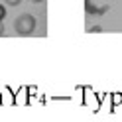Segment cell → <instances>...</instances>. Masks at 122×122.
I'll use <instances>...</instances> for the list:
<instances>
[{"label": "cell", "mask_w": 122, "mask_h": 122, "mask_svg": "<svg viewBox=\"0 0 122 122\" xmlns=\"http://www.w3.org/2000/svg\"><path fill=\"white\" fill-rule=\"evenodd\" d=\"M89 32H95V34H101V32H102V28H101V26H93V28L89 30Z\"/></svg>", "instance_id": "obj_4"}, {"label": "cell", "mask_w": 122, "mask_h": 122, "mask_svg": "<svg viewBox=\"0 0 122 122\" xmlns=\"http://www.w3.org/2000/svg\"><path fill=\"white\" fill-rule=\"evenodd\" d=\"M2 36H4V22L0 20V37H2Z\"/></svg>", "instance_id": "obj_6"}, {"label": "cell", "mask_w": 122, "mask_h": 122, "mask_svg": "<svg viewBox=\"0 0 122 122\" xmlns=\"http://www.w3.org/2000/svg\"><path fill=\"white\" fill-rule=\"evenodd\" d=\"M4 2L8 4V6H18V4L22 2V0H4Z\"/></svg>", "instance_id": "obj_3"}, {"label": "cell", "mask_w": 122, "mask_h": 122, "mask_svg": "<svg viewBox=\"0 0 122 122\" xmlns=\"http://www.w3.org/2000/svg\"><path fill=\"white\" fill-rule=\"evenodd\" d=\"M32 2H36V4H40V2H43V0H32Z\"/></svg>", "instance_id": "obj_7"}, {"label": "cell", "mask_w": 122, "mask_h": 122, "mask_svg": "<svg viewBox=\"0 0 122 122\" xmlns=\"http://www.w3.org/2000/svg\"><path fill=\"white\" fill-rule=\"evenodd\" d=\"M87 12H89V14H104V12H108V6L97 8V6H93V4H91V0H87Z\"/></svg>", "instance_id": "obj_2"}, {"label": "cell", "mask_w": 122, "mask_h": 122, "mask_svg": "<svg viewBox=\"0 0 122 122\" xmlns=\"http://www.w3.org/2000/svg\"><path fill=\"white\" fill-rule=\"evenodd\" d=\"M4 16H6V10H4V6L0 4V20H4Z\"/></svg>", "instance_id": "obj_5"}, {"label": "cell", "mask_w": 122, "mask_h": 122, "mask_svg": "<svg viewBox=\"0 0 122 122\" xmlns=\"http://www.w3.org/2000/svg\"><path fill=\"white\" fill-rule=\"evenodd\" d=\"M14 28H16V34L18 36L28 37V36H32L34 30H36V18L32 16V14H22V16L16 18Z\"/></svg>", "instance_id": "obj_1"}]
</instances>
